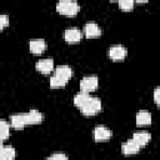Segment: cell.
I'll list each match as a JSON object with an SVG mask.
<instances>
[{
    "mask_svg": "<svg viewBox=\"0 0 160 160\" xmlns=\"http://www.w3.org/2000/svg\"><path fill=\"white\" fill-rule=\"evenodd\" d=\"M101 108H102L101 100H100L99 98H92V96H90V99L86 101V104H85L82 108H80V110H81V112H82L84 115H86V116H92V115L100 112V111H101Z\"/></svg>",
    "mask_w": 160,
    "mask_h": 160,
    "instance_id": "6da1fadb",
    "label": "cell"
},
{
    "mask_svg": "<svg viewBox=\"0 0 160 160\" xmlns=\"http://www.w3.org/2000/svg\"><path fill=\"white\" fill-rule=\"evenodd\" d=\"M80 6L76 1H60L56 4V10L58 12L66 15V16H74L78 14Z\"/></svg>",
    "mask_w": 160,
    "mask_h": 160,
    "instance_id": "7a4b0ae2",
    "label": "cell"
},
{
    "mask_svg": "<svg viewBox=\"0 0 160 160\" xmlns=\"http://www.w3.org/2000/svg\"><path fill=\"white\" fill-rule=\"evenodd\" d=\"M128 55V50L122 45H112L108 50V56L114 61H122Z\"/></svg>",
    "mask_w": 160,
    "mask_h": 160,
    "instance_id": "3957f363",
    "label": "cell"
},
{
    "mask_svg": "<svg viewBox=\"0 0 160 160\" xmlns=\"http://www.w3.org/2000/svg\"><path fill=\"white\" fill-rule=\"evenodd\" d=\"M98 85H99V79L95 75L85 76L80 81V89H81V91H85L88 94H90L91 91L96 90L98 89Z\"/></svg>",
    "mask_w": 160,
    "mask_h": 160,
    "instance_id": "277c9868",
    "label": "cell"
},
{
    "mask_svg": "<svg viewBox=\"0 0 160 160\" xmlns=\"http://www.w3.org/2000/svg\"><path fill=\"white\" fill-rule=\"evenodd\" d=\"M64 39L65 41L70 42V44H75L82 40V31L78 28H68L64 31Z\"/></svg>",
    "mask_w": 160,
    "mask_h": 160,
    "instance_id": "5b68a950",
    "label": "cell"
},
{
    "mask_svg": "<svg viewBox=\"0 0 160 160\" xmlns=\"http://www.w3.org/2000/svg\"><path fill=\"white\" fill-rule=\"evenodd\" d=\"M112 136V131L104 126V125H98L94 129V139L95 141H106Z\"/></svg>",
    "mask_w": 160,
    "mask_h": 160,
    "instance_id": "8992f818",
    "label": "cell"
},
{
    "mask_svg": "<svg viewBox=\"0 0 160 160\" xmlns=\"http://www.w3.org/2000/svg\"><path fill=\"white\" fill-rule=\"evenodd\" d=\"M24 118H25L26 125H35V124H40L42 121L44 115L38 110H30L28 112H24Z\"/></svg>",
    "mask_w": 160,
    "mask_h": 160,
    "instance_id": "52a82bcc",
    "label": "cell"
},
{
    "mask_svg": "<svg viewBox=\"0 0 160 160\" xmlns=\"http://www.w3.org/2000/svg\"><path fill=\"white\" fill-rule=\"evenodd\" d=\"M35 68L41 74H50L51 71H54V60L52 59H42V60H39L35 64Z\"/></svg>",
    "mask_w": 160,
    "mask_h": 160,
    "instance_id": "ba28073f",
    "label": "cell"
},
{
    "mask_svg": "<svg viewBox=\"0 0 160 160\" xmlns=\"http://www.w3.org/2000/svg\"><path fill=\"white\" fill-rule=\"evenodd\" d=\"M84 34L86 38H98L101 35V29L96 22H86L84 26Z\"/></svg>",
    "mask_w": 160,
    "mask_h": 160,
    "instance_id": "9c48e42d",
    "label": "cell"
},
{
    "mask_svg": "<svg viewBox=\"0 0 160 160\" xmlns=\"http://www.w3.org/2000/svg\"><path fill=\"white\" fill-rule=\"evenodd\" d=\"M29 49H30V51H31L32 54L40 55V54H42V52L45 51V49H46V42H45V40H42V39H34V40H31V41L29 42Z\"/></svg>",
    "mask_w": 160,
    "mask_h": 160,
    "instance_id": "30bf717a",
    "label": "cell"
},
{
    "mask_svg": "<svg viewBox=\"0 0 160 160\" xmlns=\"http://www.w3.org/2000/svg\"><path fill=\"white\" fill-rule=\"evenodd\" d=\"M151 139V135L148 132V131H139V132H135L131 138V140L134 142H136L139 145V148L141 149L142 146H145Z\"/></svg>",
    "mask_w": 160,
    "mask_h": 160,
    "instance_id": "8fae6325",
    "label": "cell"
},
{
    "mask_svg": "<svg viewBox=\"0 0 160 160\" xmlns=\"http://www.w3.org/2000/svg\"><path fill=\"white\" fill-rule=\"evenodd\" d=\"M139 150H140L139 145L136 142H134L131 139L122 142V145H121V152L124 155H132V154H136Z\"/></svg>",
    "mask_w": 160,
    "mask_h": 160,
    "instance_id": "7c38bea8",
    "label": "cell"
},
{
    "mask_svg": "<svg viewBox=\"0 0 160 160\" xmlns=\"http://www.w3.org/2000/svg\"><path fill=\"white\" fill-rule=\"evenodd\" d=\"M151 124V114L149 111L141 110L136 114V125L138 126H146Z\"/></svg>",
    "mask_w": 160,
    "mask_h": 160,
    "instance_id": "4fadbf2b",
    "label": "cell"
},
{
    "mask_svg": "<svg viewBox=\"0 0 160 160\" xmlns=\"http://www.w3.org/2000/svg\"><path fill=\"white\" fill-rule=\"evenodd\" d=\"M10 126L14 129H22L26 126L24 112L22 114H14L10 116Z\"/></svg>",
    "mask_w": 160,
    "mask_h": 160,
    "instance_id": "5bb4252c",
    "label": "cell"
},
{
    "mask_svg": "<svg viewBox=\"0 0 160 160\" xmlns=\"http://www.w3.org/2000/svg\"><path fill=\"white\" fill-rule=\"evenodd\" d=\"M16 151L10 145H4L0 149V159L1 160H15Z\"/></svg>",
    "mask_w": 160,
    "mask_h": 160,
    "instance_id": "9a60e30c",
    "label": "cell"
},
{
    "mask_svg": "<svg viewBox=\"0 0 160 160\" xmlns=\"http://www.w3.org/2000/svg\"><path fill=\"white\" fill-rule=\"evenodd\" d=\"M54 71H55V75H58L65 80H69L72 76V70L68 65H59Z\"/></svg>",
    "mask_w": 160,
    "mask_h": 160,
    "instance_id": "2e32d148",
    "label": "cell"
},
{
    "mask_svg": "<svg viewBox=\"0 0 160 160\" xmlns=\"http://www.w3.org/2000/svg\"><path fill=\"white\" fill-rule=\"evenodd\" d=\"M89 99H90V94H88V92H85V91H79V92L74 96V105L80 109V108H82V106L86 104V101H88Z\"/></svg>",
    "mask_w": 160,
    "mask_h": 160,
    "instance_id": "e0dca14e",
    "label": "cell"
},
{
    "mask_svg": "<svg viewBox=\"0 0 160 160\" xmlns=\"http://www.w3.org/2000/svg\"><path fill=\"white\" fill-rule=\"evenodd\" d=\"M10 136V124L6 120H0V140H5Z\"/></svg>",
    "mask_w": 160,
    "mask_h": 160,
    "instance_id": "ac0fdd59",
    "label": "cell"
},
{
    "mask_svg": "<svg viewBox=\"0 0 160 160\" xmlns=\"http://www.w3.org/2000/svg\"><path fill=\"white\" fill-rule=\"evenodd\" d=\"M66 82H68V80H65V79H62V78H60V76H58L55 74L50 78V86L54 88V89L64 88L66 85Z\"/></svg>",
    "mask_w": 160,
    "mask_h": 160,
    "instance_id": "d6986e66",
    "label": "cell"
},
{
    "mask_svg": "<svg viewBox=\"0 0 160 160\" xmlns=\"http://www.w3.org/2000/svg\"><path fill=\"white\" fill-rule=\"evenodd\" d=\"M134 5H135V2L132 0H121V1H119V8L122 11H131L134 9Z\"/></svg>",
    "mask_w": 160,
    "mask_h": 160,
    "instance_id": "ffe728a7",
    "label": "cell"
},
{
    "mask_svg": "<svg viewBox=\"0 0 160 160\" xmlns=\"http://www.w3.org/2000/svg\"><path fill=\"white\" fill-rule=\"evenodd\" d=\"M48 160H69V158L64 152H55L48 158Z\"/></svg>",
    "mask_w": 160,
    "mask_h": 160,
    "instance_id": "44dd1931",
    "label": "cell"
},
{
    "mask_svg": "<svg viewBox=\"0 0 160 160\" xmlns=\"http://www.w3.org/2000/svg\"><path fill=\"white\" fill-rule=\"evenodd\" d=\"M9 25V16L5 14H0V30L5 29Z\"/></svg>",
    "mask_w": 160,
    "mask_h": 160,
    "instance_id": "7402d4cb",
    "label": "cell"
},
{
    "mask_svg": "<svg viewBox=\"0 0 160 160\" xmlns=\"http://www.w3.org/2000/svg\"><path fill=\"white\" fill-rule=\"evenodd\" d=\"M159 88H156L155 90H154V101L156 102V104H159Z\"/></svg>",
    "mask_w": 160,
    "mask_h": 160,
    "instance_id": "603a6c76",
    "label": "cell"
},
{
    "mask_svg": "<svg viewBox=\"0 0 160 160\" xmlns=\"http://www.w3.org/2000/svg\"><path fill=\"white\" fill-rule=\"evenodd\" d=\"M4 146V144H2V140H0V149Z\"/></svg>",
    "mask_w": 160,
    "mask_h": 160,
    "instance_id": "cb8c5ba5",
    "label": "cell"
},
{
    "mask_svg": "<svg viewBox=\"0 0 160 160\" xmlns=\"http://www.w3.org/2000/svg\"><path fill=\"white\" fill-rule=\"evenodd\" d=\"M0 160H1V159H0Z\"/></svg>",
    "mask_w": 160,
    "mask_h": 160,
    "instance_id": "d4e9b609",
    "label": "cell"
}]
</instances>
